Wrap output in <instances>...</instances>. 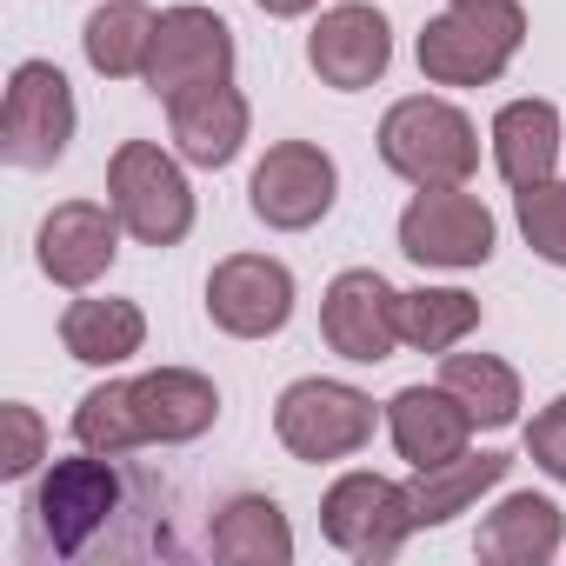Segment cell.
Wrapping results in <instances>:
<instances>
[{
    "label": "cell",
    "mask_w": 566,
    "mask_h": 566,
    "mask_svg": "<svg viewBox=\"0 0 566 566\" xmlns=\"http://www.w3.org/2000/svg\"><path fill=\"white\" fill-rule=\"evenodd\" d=\"M207 546H213V559H227V566H287V559H294V526H287V513H280V500H266V493H233V500L213 513Z\"/></svg>",
    "instance_id": "21"
},
{
    "label": "cell",
    "mask_w": 566,
    "mask_h": 566,
    "mask_svg": "<svg viewBox=\"0 0 566 566\" xmlns=\"http://www.w3.org/2000/svg\"><path fill=\"white\" fill-rule=\"evenodd\" d=\"M374 427H380V407L360 394V387H347V380H294L287 394L273 400V433H280V447H287L294 460H307V467H334V460H354L367 440H374Z\"/></svg>",
    "instance_id": "5"
},
{
    "label": "cell",
    "mask_w": 566,
    "mask_h": 566,
    "mask_svg": "<svg viewBox=\"0 0 566 566\" xmlns=\"http://www.w3.org/2000/svg\"><path fill=\"white\" fill-rule=\"evenodd\" d=\"M140 81L160 101L213 87V81H233V28L213 8H167L160 28H154V54H147Z\"/></svg>",
    "instance_id": "12"
},
{
    "label": "cell",
    "mask_w": 566,
    "mask_h": 566,
    "mask_svg": "<svg viewBox=\"0 0 566 566\" xmlns=\"http://www.w3.org/2000/svg\"><path fill=\"white\" fill-rule=\"evenodd\" d=\"M107 207L140 247H180L193 233V187L187 167L154 140H120L107 160Z\"/></svg>",
    "instance_id": "4"
},
{
    "label": "cell",
    "mask_w": 566,
    "mask_h": 566,
    "mask_svg": "<svg viewBox=\"0 0 566 566\" xmlns=\"http://www.w3.org/2000/svg\"><path fill=\"white\" fill-rule=\"evenodd\" d=\"M154 28H160V14L147 0H107L81 28V54L101 81H140L147 54H154Z\"/></svg>",
    "instance_id": "22"
},
{
    "label": "cell",
    "mask_w": 566,
    "mask_h": 566,
    "mask_svg": "<svg viewBox=\"0 0 566 566\" xmlns=\"http://www.w3.org/2000/svg\"><path fill=\"white\" fill-rule=\"evenodd\" d=\"M207 321L233 340H273L294 321V273L273 253H227L207 273Z\"/></svg>",
    "instance_id": "11"
},
{
    "label": "cell",
    "mask_w": 566,
    "mask_h": 566,
    "mask_svg": "<svg viewBox=\"0 0 566 566\" xmlns=\"http://www.w3.org/2000/svg\"><path fill=\"white\" fill-rule=\"evenodd\" d=\"M486 140H493V167L513 193L533 187V180H553V167H559V107L553 101H506L493 114Z\"/></svg>",
    "instance_id": "19"
},
{
    "label": "cell",
    "mask_w": 566,
    "mask_h": 566,
    "mask_svg": "<svg viewBox=\"0 0 566 566\" xmlns=\"http://www.w3.org/2000/svg\"><path fill=\"white\" fill-rule=\"evenodd\" d=\"M440 387L473 413V427L500 433L520 420V374L500 360V354H440Z\"/></svg>",
    "instance_id": "24"
},
{
    "label": "cell",
    "mask_w": 566,
    "mask_h": 566,
    "mask_svg": "<svg viewBox=\"0 0 566 566\" xmlns=\"http://www.w3.org/2000/svg\"><path fill=\"white\" fill-rule=\"evenodd\" d=\"M74 440L87 447V453H134V447H147V433H140V413H134V380H101V387H87L81 394V407H74Z\"/></svg>",
    "instance_id": "26"
},
{
    "label": "cell",
    "mask_w": 566,
    "mask_h": 566,
    "mask_svg": "<svg viewBox=\"0 0 566 566\" xmlns=\"http://www.w3.org/2000/svg\"><path fill=\"white\" fill-rule=\"evenodd\" d=\"M321 334L340 360L354 367H380L400 347V287L380 266H347L334 273V287L321 301Z\"/></svg>",
    "instance_id": "10"
},
{
    "label": "cell",
    "mask_w": 566,
    "mask_h": 566,
    "mask_svg": "<svg viewBox=\"0 0 566 566\" xmlns=\"http://www.w3.org/2000/svg\"><path fill=\"white\" fill-rule=\"evenodd\" d=\"M513 213H520V233L526 247L546 260V266H566V180H533L513 193Z\"/></svg>",
    "instance_id": "27"
},
{
    "label": "cell",
    "mask_w": 566,
    "mask_h": 566,
    "mask_svg": "<svg viewBox=\"0 0 566 566\" xmlns=\"http://www.w3.org/2000/svg\"><path fill=\"white\" fill-rule=\"evenodd\" d=\"M247 127H253V107L233 81H213V87H193V94H174L167 101V134H174V154L187 167H233L240 147H247Z\"/></svg>",
    "instance_id": "15"
},
{
    "label": "cell",
    "mask_w": 566,
    "mask_h": 566,
    "mask_svg": "<svg viewBox=\"0 0 566 566\" xmlns=\"http://www.w3.org/2000/svg\"><path fill=\"white\" fill-rule=\"evenodd\" d=\"M260 14H273V21H301V14H314L321 0H253Z\"/></svg>",
    "instance_id": "30"
},
{
    "label": "cell",
    "mask_w": 566,
    "mask_h": 566,
    "mask_svg": "<svg viewBox=\"0 0 566 566\" xmlns=\"http://www.w3.org/2000/svg\"><path fill=\"white\" fill-rule=\"evenodd\" d=\"M526 48V8L520 0H453L447 14L420 28V74L433 87H493L513 54Z\"/></svg>",
    "instance_id": "2"
},
{
    "label": "cell",
    "mask_w": 566,
    "mask_h": 566,
    "mask_svg": "<svg viewBox=\"0 0 566 566\" xmlns=\"http://www.w3.org/2000/svg\"><path fill=\"white\" fill-rule=\"evenodd\" d=\"M334 193H340V167L314 140H273L260 154L253 180H247V207L273 233H307V227H321L334 213Z\"/></svg>",
    "instance_id": "8"
},
{
    "label": "cell",
    "mask_w": 566,
    "mask_h": 566,
    "mask_svg": "<svg viewBox=\"0 0 566 566\" xmlns=\"http://www.w3.org/2000/svg\"><path fill=\"white\" fill-rule=\"evenodd\" d=\"M380 160L407 187H467L480 174V127L440 94H407L380 120Z\"/></svg>",
    "instance_id": "3"
},
{
    "label": "cell",
    "mask_w": 566,
    "mask_h": 566,
    "mask_svg": "<svg viewBox=\"0 0 566 566\" xmlns=\"http://www.w3.org/2000/svg\"><path fill=\"white\" fill-rule=\"evenodd\" d=\"M387 433H394V453L420 473V467L460 460L473 447V413L447 387H400L387 400Z\"/></svg>",
    "instance_id": "16"
},
{
    "label": "cell",
    "mask_w": 566,
    "mask_h": 566,
    "mask_svg": "<svg viewBox=\"0 0 566 566\" xmlns=\"http://www.w3.org/2000/svg\"><path fill=\"white\" fill-rule=\"evenodd\" d=\"M307 67L334 87V94H360L394 67V28L374 0H340L327 8L307 34Z\"/></svg>",
    "instance_id": "13"
},
{
    "label": "cell",
    "mask_w": 566,
    "mask_h": 566,
    "mask_svg": "<svg viewBox=\"0 0 566 566\" xmlns=\"http://www.w3.org/2000/svg\"><path fill=\"white\" fill-rule=\"evenodd\" d=\"M134 413L147 447H187L220 420V387L193 367H154L134 380Z\"/></svg>",
    "instance_id": "17"
},
{
    "label": "cell",
    "mask_w": 566,
    "mask_h": 566,
    "mask_svg": "<svg viewBox=\"0 0 566 566\" xmlns=\"http://www.w3.org/2000/svg\"><path fill=\"white\" fill-rule=\"evenodd\" d=\"M559 546H566V520L546 493H506L480 520V539H473L486 566H546L559 559Z\"/></svg>",
    "instance_id": "18"
},
{
    "label": "cell",
    "mask_w": 566,
    "mask_h": 566,
    "mask_svg": "<svg viewBox=\"0 0 566 566\" xmlns=\"http://www.w3.org/2000/svg\"><path fill=\"white\" fill-rule=\"evenodd\" d=\"M61 347L81 360V367H127L140 347H147V314L140 301H74L61 314Z\"/></svg>",
    "instance_id": "23"
},
{
    "label": "cell",
    "mask_w": 566,
    "mask_h": 566,
    "mask_svg": "<svg viewBox=\"0 0 566 566\" xmlns=\"http://www.w3.org/2000/svg\"><path fill=\"white\" fill-rule=\"evenodd\" d=\"M526 453H533V467H539L546 480L566 486V394L546 400V407L526 420Z\"/></svg>",
    "instance_id": "29"
},
{
    "label": "cell",
    "mask_w": 566,
    "mask_h": 566,
    "mask_svg": "<svg viewBox=\"0 0 566 566\" xmlns=\"http://www.w3.org/2000/svg\"><path fill=\"white\" fill-rule=\"evenodd\" d=\"M120 467L114 453H74V460H54L41 473V486L28 493V553H54V559H81L107 520L120 513Z\"/></svg>",
    "instance_id": "1"
},
{
    "label": "cell",
    "mask_w": 566,
    "mask_h": 566,
    "mask_svg": "<svg viewBox=\"0 0 566 566\" xmlns=\"http://www.w3.org/2000/svg\"><path fill=\"white\" fill-rule=\"evenodd\" d=\"M0 420H8V447H0V480H28L41 460H48V427L28 400H8L0 407Z\"/></svg>",
    "instance_id": "28"
},
{
    "label": "cell",
    "mask_w": 566,
    "mask_h": 566,
    "mask_svg": "<svg viewBox=\"0 0 566 566\" xmlns=\"http://www.w3.org/2000/svg\"><path fill=\"white\" fill-rule=\"evenodd\" d=\"M74 87L54 61H21L8 74V101H0V154L21 174H41L67 154L74 140Z\"/></svg>",
    "instance_id": "6"
},
{
    "label": "cell",
    "mask_w": 566,
    "mask_h": 566,
    "mask_svg": "<svg viewBox=\"0 0 566 566\" xmlns=\"http://www.w3.org/2000/svg\"><path fill=\"white\" fill-rule=\"evenodd\" d=\"M493 240H500V227H493L486 200L467 187H420L400 207V253L420 266H447V273L486 266Z\"/></svg>",
    "instance_id": "9"
},
{
    "label": "cell",
    "mask_w": 566,
    "mask_h": 566,
    "mask_svg": "<svg viewBox=\"0 0 566 566\" xmlns=\"http://www.w3.org/2000/svg\"><path fill=\"white\" fill-rule=\"evenodd\" d=\"M480 327V301L467 287H413L400 294V340L413 354H453Z\"/></svg>",
    "instance_id": "25"
},
{
    "label": "cell",
    "mask_w": 566,
    "mask_h": 566,
    "mask_svg": "<svg viewBox=\"0 0 566 566\" xmlns=\"http://www.w3.org/2000/svg\"><path fill=\"white\" fill-rule=\"evenodd\" d=\"M321 533L347 559L387 566V559H400V546L420 526H413V500H407L400 480H387V473H340L327 486V500H321Z\"/></svg>",
    "instance_id": "7"
},
{
    "label": "cell",
    "mask_w": 566,
    "mask_h": 566,
    "mask_svg": "<svg viewBox=\"0 0 566 566\" xmlns=\"http://www.w3.org/2000/svg\"><path fill=\"white\" fill-rule=\"evenodd\" d=\"M513 473V453H460V460H440V467H420L413 473V486H407V500H413V526L427 533V526H447V520H460V513H473L500 480Z\"/></svg>",
    "instance_id": "20"
},
{
    "label": "cell",
    "mask_w": 566,
    "mask_h": 566,
    "mask_svg": "<svg viewBox=\"0 0 566 566\" xmlns=\"http://www.w3.org/2000/svg\"><path fill=\"white\" fill-rule=\"evenodd\" d=\"M120 233H127V227H120L114 207H101V200H61V207L41 220V233H34V260H41V273L54 280V287L87 294L94 280L114 266Z\"/></svg>",
    "instance_id": "14"
}]
</instances>
